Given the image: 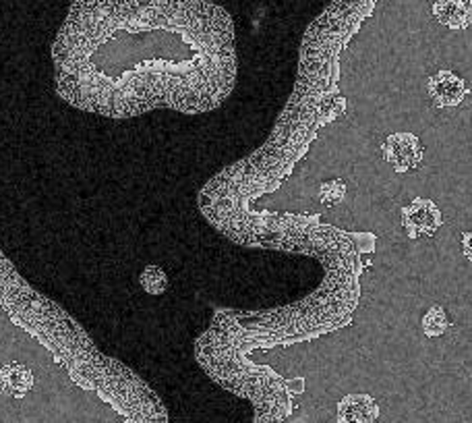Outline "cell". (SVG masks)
<instances>
[{
  "instance_id": "6da1fadb",
  "label": "cell",
  "mask_w": 472,
  "mask_h": 423,
  "mask_svg": "<svg viewBox=\"0 0 472 423\" xmlns=\"http://www.w3.org/2000/svg\"><path fill=\"white\" fill-rule=\"evenodd\" d=\"M179 0H75L52 48L60 98L108 119L208 112L236 80L228 17L208 29L179 26Z\"/></svg>"
},
{
  "instance_id": "7a4b0ae2",
  "label": "cell",
  "mask_w": 472,
  "mask_h": 423,
  "mask_svg": "<svg viewBox=\"0 0 472 423\" xmlns=\"http://www.w3.org/2000/svg\"><path fill=\"white\" fill-rule=\"evenodd\" d=\"M381 156L398 174H407L421 166L425 148H423L419 135L408 131H398L387 135L385 142L381 143Z\"/></svg>"
},
{
  "instance_id": "3957f363",
  "label": "cell",
  "mask_w": 472,
  "mask_h": 423,
  "mask_svg": "<svg viewBox=\"0 0 472 423\" xmlns=\"http://www.w3.org/2000/svg\"><path fill=\"white\" fill-rule=\"evenodd\" d=\"M402 228L408 239H429L444 227V214L439 205L429 197H415L402 208Z\"/></svg>"
},
{
  "instance_id": "277c9868",
  "label": "cell",
  "mask_w": 472,
  "mask_h": 423,
  "mask_svg": "<svg viewBox=\"0 0 472 423\" xmlns=\"http://www.w3.org/2000/svg\"><path fill=\"white\" fill-rule=\"evenodd\" d=\"M468 94V83L458 73H453V71H438V73H433L427 81L429 100H431L433 106L439 108V111H452V108L460 106Z\"/></svg>"
},
{
  "instance_id": "5b68a950",
  "label": "cell",
  "mask_w": 472,
  "mask_h": 423,
  "mask_svg": "<svg viewBox=\"0 0 472 423\" xmlns=\"http://www.w3.org/2000/svg\"><path fill=\"white\" fill-rule=\"evenodd\" d=\"M379 404L371 395L354 392L338 403V423H377Z\"/></svg>"
},
{
  "instance_id": "8992f818",
  "label": "cell",
  "mask_w": 472,
  "mask_h": 423,
  "mask_svg": "<svg viewBox=\"0 0 472 423\" xmlns=\"http://www.w3.org/2000/svg\"><path fill=\"white\" fill-rule=\"evenodd\" d=\"M35 384L32 367L19 361H9L0 367V395L9 398H26Z\"/></svg>"
},
{
  "instance_id": "52a82bcc",
  "label": "cell",
  "mask_w": 472,
  "mask_h": 423,
  "mask_svg": "<svg viewBox=\"0 0 472 423\" xmlns=\"http://www.w3.org/2000/svg\"><path fill=\"white\" fill-rule=\"evenodd\" d=\"M433 17L453 32L472 26V0H435Z\"/></svg>"
},
{
  "instance_id": "ba28073f",
  "label": "cell",
  "mask_w": 472,
  "mask_h": 423,
  "mask_svg": "<svg viewBox=\"0 0 472 423\" xmlns=\"http://www.w3.org/2000/svg\"><path fill=\"white\" fill-rule=\"evenodd\" d=\"M139 285L151 297H162L171 288V278H168L164 268H160L157 264H148L139 274Z\"/></svg>"
},
{
  "instance_id": "9c48e42d",
  "label": "cell",
  "mask_w": 472,
  "mask_h": 423,
  "mask_svg": "<svg viewBox=\"0 0 472 423\" xmlns=\"http://www.w3.org/2000/svg\"><path fill=\"white\" fill-rule=\"evenodd\" d=\"M452 319L447 316L444 305H431L429 310L423 313L421 319V330L427 338H439L450 330Z\"/></svg>"
},
{
  "instance_id": "30bf717a",
  "label": "cell",
  "mask_w": 472,
  "mask_h": 423,
  "mask_svg": "<svg viewBox=\"0 0 472 423\" xmlns=\"http://www.w3.org/2000/svg\"><path fill=\"white\" fill-rule=\"evenodd\" d=\"M346 193H348V185L346 181L342 179H330V181H324L322 185H319L317 189V197H319V204L324 205V208H338L344 199H346Z\"/></svg>"
},
{
  "instance_id": "8fae6325",
  "label": "cell",
  "mask_w": 472,
  "mask_h": 423,
  "mask_svg": "<svg viewBox=\"0 0 472 423\" xmlns=\"http://www.w3.org/2000/svg\"><path fill=\"white\" fill-rule=\"evenodd\" d=\"M460 245H462V256L472 262V228L470 231L462 233V239H460Z\"/></svg>"
},
{
  "instance_id": "7c38bea8",
  "label": "cell",
  "mask_w": 472,
  "mask_h": 423,
  "mask_svg": "<svg viewBox=\"0 0 472 423\" xmlns=\"http://www.w3.org/2000/svg\"><path fill=\"white\" fill-rule=\"evenodd\" d=\"M470 372H472V365H470Z\"/></svg>"
}]
</instances>
